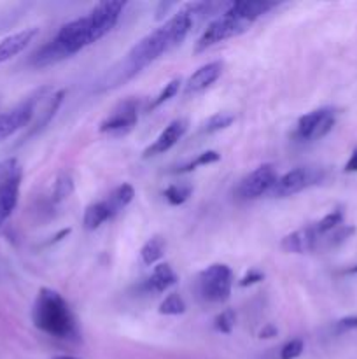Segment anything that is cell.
<instances>
[{
  "label": "cell",
  "mask_w": 357,
  "mask_h": 359,
  "mask_svg": "<svg viewBox=\"0 0 357 359\" xmlns=\"http://www.w3.org/2000/svg\"><path fill=\"white\" fill-rule=\"evenodd\" d=\"M227 4L216 2H189L178 7L177 13L172 14L163 25L140 39L135 46L128 51L118 69L111 72V84L108 86H118L125 81L132 79L139 72H142L146 67L156 62L160 56L174 49L184 39L189 32L195 28V25L202 23L203 20L216 14V9H226Z\"/></svg>",
  "instance_id": "1"
},
{
  "label": "cell",
  "mask_w": 357,
  "mask_h": 359,
  "mask_svg": "<svg viewBox=\"0 0 357 359\" xmlns=\"http://www.w3.org/2000/svg\"><path fill=\"white\" fill-rule=\"evenodd\" d=\"M275 2H266V0H241V2H230V6L217 14L200 39L196 41L195 51H205V49L212 48V46L219 44V42L227 41L241 35L247 32L255 21L266 13L275 7Z\"/></svg>",
  "instance_id": "2"
},
{
  "label": "cell",
  "mask_w": 357,
  "mask_h": 359,
  "mask_svg": "<svg viewBox=\"0 0 357 359\" xmlns=\"http://www.w3.org/2000/svg\"><path fill=\"white\" fill-rule=\"evenodd\" d=\"M34 325L46 335L62 340H72L79 335L77 323L69 304L62 294L49 287H42L37 293L31 309Z\"/></svg>",
  "instance_id": "3"
},
{
  "label": "cell",
  "mask_w": 357,
  "mask_h": 359,
  "mask_svg": "<svg viewBox=\"0 0 357 359\" xmlns=\"http://www.w3.org/2000/svg\"><path fill=\"white\" fill-rule=\"evenodd\" d=\"M231 287H233V272L224 263H214L196 277V293L205 304L220 305L227 302Z\"/></svg>",
  "instance_id": "4"
},
{
  "label": "cell",
  "mask_w": 357,
  "mask_h": 359,
  "mask_svg": "<svg viewBox=\"0 0 357 359\" xmlns=\"http://www.w3.org/2000/svg\"><path fill=\"white\" fill-rule=\"evenodd\" d=\"M48 93L49 88H38L34 93L28 95L27 98H23L20 104L10 107L9 111L0 112V142H4L16 132H20L21 128L28 126V123L34 118L38 102L46 98Z\"/></svg>",
  "instance_id": "5"
},
{
  "label": "cell",
  "mask_w": 357,
  "mask_h": 359,
  "mask_svg": "<svg viewBox=\"0 0 357 359\" xmlns=\"http://www.w3.org/2000/svg\"><path fill=\"white\" fill-rule=\"evenodd\" d=\"M324 179V172L318 167H296L293 170L286 172L280 175L276 181L275 188H273L272 195L276 198H287L296 193H301L303 189L312 188V186L318 184Z\"/></svg>",
  "instance_id": "6"
},
{
  "label": "cell",
  "mask_w": 357,
  "mask_h": 359,
  "mask_svg": "<svg viewBox=\"0 0 357 359\" xmlns=\"http://www.w3.org/2000/svg\"><path fill=\"white\" fill-rule=\"evenodd\" d=\"M336 123V114L332 109L321 107L315 111L307 112L298 119L296 137L304 142L310 140H318L328 135Z\"/></svg>",
  "instance_id": "7"
},
{
  "label": "cell",
  "mask_w": 357,
  "mask_h": 359,
  "mask_svg": "<svg viewBox=\"0 0 357 359\" xmlns=\"http://www.w3.org/2000/svg\"><path fill=\"white\" fill-rule=\"evenodd\" d=\"M279 177L280 175L276 174V168L273 165H261L252 170L247 177L241 179L237 188V195L244 200H255L268 193L272 195Z\"/></svg>",
  "instance_id": "8"
},
{
  "label": "cell",
  "mask_w": 357,
  "mask_h": 359,
  "mask_svg": "<svg viewBox=\"0 0 357 359\" xmlns=\"http://www.w3.org/2000/svg\"><path fill=\"white\" fill-rule=\"evenodd\" d=\"M139 121V104L133 98L121 102L104 121L100 123V132L111 137H122L132 132Z\"/></svg>",
  "instance_id": "9"
},
{
  "label": "cell",
  "mask_w": 357,
  "mask_h": 359,
  "mask_svg": "<svg viewBox=\"0 0 357 359\" xmlns=\"http://www.w3.org/2000/svg\"><path fill=\"white\" fill-rule=\"evenodd\" d=\"M21 179H23V172L18 161L0 179V226L9 219L10 214L16 209L18 200H20Z\"/></svg>",
  "instance_id": "10"
},
{
  "label": "cell",
  "mask_w": 357,
  "mask_h": 359,
  "mask_svg": "<svg viewBox=\"0 0 357 359\" xmlns=\"http://www.w3.org/2000/svg\"><path fill=\"white\" fill-rule=\"evenodd\" d=\"M188 126H189L188 121L182 118L174 119L172 123H168L167 128H164L163 132L158 135V139L154 140V142L150 144L146 151H144V156L146 158L156 156V154H163V153H167V151H170L172 147H174L175 144H177L178 140L186 135V132H188Z\"/></svg>",
  "instance_id": "11"
},
{
  "label": "cell",
  "mask_w": 357,
  "mask_h": 359,
  "mask_svg": "<svg viewBox=\"0 0 357 359\" xmlns=\"http://www.w3.org/2000/svg\"><path fill=\"white\" fill-rule=\"evenodd\" d=\"M318 237L317 230L314 224L310 226L300 228V230L293 231V233L286 235L282 238V249L286 252H293V255H304V252L318 251Z\"/></svg>",
  "instance_id": "12"
},
{
  "label": "cell",
  "mask_w": 357,
  "mask_h": 359,
  "mask_svg": "<svg viewBox=\"0 0 357 359\" xmlns=\"http://www.w3.org/2000/svg\"><path fill=\"white\" fill-rule=\"evenodd\" d=\"M224 69V63L223 62H210L206 65L200 67L196 72H192L189 76V79L186 81L184 84V93L186 95H198L202 91H205L206 88L212 86L217 79L220 77Z\"/></svg>",
  "instance_id": "13"
},
{
  "label": "cell",
  "mask_w": 357,
  "mask_h": 359,
  "mask_svg": "<svg viewBox=\"0 0 357 359\" xmlns=\"http://www.w3.org/2000/svg\"><path fill=\"white\" fill-rule=\"evenodd\" d=\"M37 34L38 28L31 27L2 39V41H0V63L7 62V60L14 58L16 55L23 53L24 49L28 48V44L37 37Z\"/></svg>",
  "instance_id": "14"
},
{
  "label": "cell",
  "mask_w": 357,
  "mask_h": 359,
  "mask_svg": "<svg viewBox=\"0 0 357 359\" xmlns=\"http://www.w3.org/2000/svg\"><path fill=\"white\" fill-rule=\"evenodd\" d=\"M178 280L177 273L174 272L170 265L167 263H160V265L154 266L153 273L149 276V279L144 283V290L147 293H153V294H161L164 291L170 290L172 286H175Z\"/></svg>",
  "instance_id": "15"
},
{
  "label": "cell",
  "mask_w": 357,
  "mask_h": 359,
  "mask_svg": "<svg viewBox=\"0 0 357 359\" xmlns=\"http://www.w3.org/2000/svg\"><path fill=\"white\" fill-rule=\"evenodd\" d=\"M112 217H115L114 210L111 209V205L107 203V200H100V202H94L91 205H88L86 212H84L83 224L88 231L98 230L104 223L111 221Z\"/></svg>",
  "instance_id": "16"
},
{
  "label": "cell",
  "mask_w": 357,
  "mask_h": 359,
  "mask_svg": "<svg viewBox=\"0 0 357 359\" xmlns=\"http://www.w3.org/2000/svg\"><path fill=\"white\" fill-rule=\"evenodd\" d=\"M133 198H135V189H133V186L128 184V182H122L118 188L112 189V193L105 200H107L111 209L118 216L122 209H126L133 202Z\"/></svg>",
  "instance_id": "17"
},
{
  "label": "cell",
  "mask_w": 357,
  "mask_h": 359,
  "mask_svg": "<svg viewBox=\"0 0 357 359\" xmlns=\"http://www.w3.org/2000/svg\"><path fill=\"white\" fill-rule=\"evenodd\" d=\"M164 255V241L161 237H153L142 245L140 249V258L144 265H154L160 262Z\"/></svg>",
  "instance_id": "18"
},
{
  "label": "cell",
  "mask_w": 357,
  "mask_h": 359,
  "mask_svg": "<svg viewBox=\"0 0 357 359\" xmlns=\"http://www.w3.org/2000/svg\"><path fill=\"white\" fill-rule=\"evenodd\" d=\"M192 195V186L189 182H175L163 191V196L170 205H182Z\"/></svg>",
  "instance_id": "19"
},
{
  "label": "cell",
  "mask_w": 357,
  "mask_h": 359,
  "mask_svg": "<svg viewBox=\"0 0 357 359\" xmlns=\"http://www.w3.org/2000/svg\"><path fill=\"white\" fill-rule=\"evenodd\" d=\"M72 193H74L72 175L66 174V172H63V174H59L58 177H56L55 186H52V202L55 203L63 202V200L69 198Z\"/></svg>",
  "instance_id": "20"
},
{
  "label": "cell",
  "mask_w": 357,
  "mask_h": 359,
  "mask_svg": "<svg viewBox=\"0 0 357 359\" xmlns=\"http://www.w3.org/2000/svg\"><path fill=\"white\" fill-rule=\"evenodd\" d=\"M233 121H234V114H231V112H216V114H212L205 123H203L202 133L220 132V130L227 128Z\"/></svg>",
  "instance_id": "21"
},
{
  "label": "cell",
  "mask_w": 357,
  "mask_h": 359,
  "mask_svg": "<svg viewBox=\"0 0 357 359\" xmlns=\"http://www.w3.org/2000/svg\"><path fill=\"white\" fill-rule=\"evenodd\" d=\"M161 316H181L186 312V302L178 293H170L158 309Z\"/></svg>",
  "instance_id": "22"
},
{
  "label": "cell",
  "mask_w": 357,
  "mask_h": 359,
  "mask_svg": "<svg viewBox=\"0 0 357 359\" xmlns=\"http://www.w3.org/2000/svg\"><path fill=\"white\" fill-rule=\"evenodd\" d=\"M343 224V212L340 209L336 210H331L329 214H326L324 217H322L318 223H315V230H317L318 237H322V235L329 233V231L336 230V228H340Z\"/></svg>",
  "instance_id": "23"
},
{
  "label": "cell",
  "mask_w": 357,
  "mask_h": 359,
  "mask_svg": "<svg viewBox=\"0 0 357 359\" xmlns=\"http://www.w3.org/2000/svg\"><path fill=\"white\" fill-rule=\"evenodd\" d=\"M181 84H182L181 79H172L170 83L164 84L163 90H161L160 93L156 95V98H154V100L149 104V111H154V109H158L160 105H163L164 102H168L170 98H174L175 95L178 93V90H181Z\"/></svg>",
  "instance_id": "24"
},
{
  "label": "cell",
  "mask_w": 357,
  "mask_h": 359,
  "mask_svg": "<svg viewBox=\"0 0 357 359\" xmlns=\"http://www.w3.org/2000/svg\"><path fill=\"white\" fill-rule=\"evenodd\" d=\"M219 160H220V154L217 153V151H205V153L198 154L195 160H191L189 163H186L184 167L178 168V172H181V174H184V172L196 170L198 167H206V165L217 163Z\"/></svg>",
  "instance_id": "25"
},
{
  "label": "cell",
  "mask_w": 357,
  "mask_h": 359,
  "mask_svg": "<svg viewBox=\"0 0 357 359\" xmlns=\"http://www.w3.org/2000/svg\"><path fill=\"white\" fill-rule=\"evenodd\" d=\"M65 93H66L65 90H59V91H56L55 95H52L51 100H49V104H48V107H46L44 114H42L41 121H37V126H35V130H41L42 126H46L49 121H51L52 118H55L56 111H58L59 105L63 104V98H65Z\"/></svg>",
  "instance_id": "26"
},
{
  "label": "cell",
  "mask_w": 357,
  "mask_h": 359,
  "mask_svg": "<svg viewBox=\"0 0 357 359\" xmlns=\"http://www.w3.org/2000/svg\"><path fill=\"white\" fill-rule=\"evenodd\" d=\"M234 323H237V316L233 311H223L216 319H214V328L219 333H231L234 328Z\"/></svg>",
  "instance_id": "27"
},
{
  "label": "cell",
  "mask_w": 357,
  "mask_h": 359,
  "mask_svg": "<svg viewBox=\"0 0 357 359\" xmlns=\"http://www.w3.org/2000/svg\"><path fill=\"white\" fill-rule=\"evenodd\" d=\"M304 351V342L301 339L289 340L286 346L280 349V359H296L303 354Z\"/></svg>",
  "instance_id": "28"
},
{
  "label": "cell",
  "mask_w": 357,
  "mask_h": 359,
  "mask_svg": "<svg viewBox=\"0 0 357 359\" xmlns=\"http://www.w3.org/2000/svg\"><path fill=\"white\" fill-rule=\"evenodd\" d=\"M265 279V273L259 272V270H251V272L245 273L244 277H241L240 280V286L241 287H247V286H252V284H258L261 283V280Z\"/></svg>",
  "instance_id": "29"
},
{
  "label": "cell",
  "mask_w": 357,
  "mask_h": 359,
  "mask_svg": "<svg viewBox=\"0 0 357 359\" xmlns=\"http://www.w3.org/2000/svg\"><path fill=\"white\" fill-rule=\"evenodd\" d=\"M336 328L340 332H349V330H356L357 328V316H350V318H343L340 319Z\"/></svg>",
  "instance_id": "30"
},
{
  "label": "cell",
  "mask_w": 357,
  "mask_h": 359,
  "mask_svg": "<svg viewBox=\"0 0 357 359\" xmlns=\"http://www.w3.org/2000/svg\"><path fill=\"white\" fill-rule=\"evenodd\" d=\"M345 172L346 174H352V172H357V147L350 154L349 161L345 163Z\"/></svg>",
  "instance_id": "31"
},
{
  "label": "cell",
  "mask_w": 357,
  "mask_h": 359,
  "mask_svg": "<svg viewBox=\"0 0 357 359\" xmlns=\"http://www.w3.org/2000/svg\"><path fill=\"white\" fill-rule=\"evenodd\" d=\"M276 333H279V330H276L275 326L266 325L265 328L261 330V333H259V337H261V339H273V337H276Z\"/></svg>",
  "instance_id": "32"
},
{
  "label": "cell",
  "mask_w": 357,
  "mask_h": 359,
  "mask_svg": "<svg viewBox=\"0 0 357 359\" xmlns=\"http://www.w3.org/2000/svg\"><path fill=\"white\" fill-rule=\"evenodd\" d=\"M14 163H16V160H14V158H9V160H4V161H0V179H2V175L6 174V172L9 170V168L13 167Z\"/></svg>",
  "instance_id": "33"
},
{
  "label": "cell",
  "mask_w": 357,
  "mask_h": 359,
  "mask_svg": "<svg viewBox=\"0 0 357 359\" xmlns=\"http://www.w3.org/2000/svg\"><path fill=\"white\" fill-rule=\"evenodd\" d=\"M69 233H70L69 228H66V230H62L58 235H55V238H52V242H59L63 237H66V235H69Z\"/></svg>",
  "instance_id": "34"
},
{
  "label": "cell",
  "mask_w": 357,
  "mask_h": 359,
  "mask_svg": "<svg viewBox=\"0 0 357 359\" xmlns=\"http://www.w3.org/2000/svg\"><path fill=\"white\" fill-rule=\"evenodd\" d=\"M52 359H77V358H72V356H58V358H52Z\"/></svg>",
  "instance_id": "35"
},
{
  "label": "cell",
  "mask_w": 357,
  "mask_h": 359,
  "mask_svg": "<svg viewBox=\"0 0 357 359\" xmlns=\"http://www.w3.org/2000/svg\"><path fill=\"white\" fill-rule=\"evenodd\" d=\"M349 272H350V273H357V265H356V266H354V269H350V270H349Z\"/></svg>",
  "instance_id": "36"
}]
</instances>
